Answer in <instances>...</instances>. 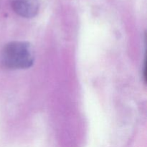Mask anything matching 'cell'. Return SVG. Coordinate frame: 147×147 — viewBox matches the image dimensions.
<instances>
[{
  "label": "cell",
  "instance_id": "cell-1",
  "mask_svg": "<svg viewBox=\"0 0 147 147\" xmlns=\"http://www.w3.org/2000/svg\"><path fill=\"white\" fill-rule=\"evenodd\" d=\"M34 52L27 42L14 41L4 47L0 55V62L8 69H25L34 63Z\"/></svg>",
  "mask_w": 147,
  "mask_h": 147
},
{
  "label": "cell",
  "instance_id": "cell-2",
  "mask_svg": "<svg viewBox=\"0 0 147 147\" xmlns=\"http://www.w3.org/2000/svg\"><path fill=\"white\" fill-rule=\"evenodd\" d=\"M11 7L18 15L32 18L38 13L40 2L39 0H12Z\"/></svg>",
  "mask_w": 147,
  "mask_h": 147
}]
</instances>
